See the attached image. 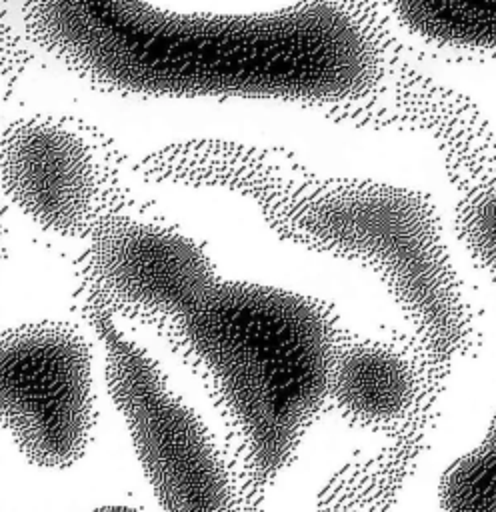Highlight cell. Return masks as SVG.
Segmentation results:
<instances>
[{"mask_svg":"<svg viewBox=\"0 0 496 512\" xmlns=\"http://www.w3.org/2000/svg\"><path fill=\"white\" fill-rule=\"evenodd\" d=\"M82 312L102 344L110 394L162 508H238L244 496L234 460L200 414L174 394L158 364L126 338L110 314L90 302H84Z\"/></svg>","mask_w":496,"mask_h":512,"instance_id":"cell-4","label":"cell"},{"mask_svg":"<svg viewBox=\"0 0 496 512\" xmlns=\"http://www.w3.org/2000/svg\"><path fill=\"white\" fill-rule=\"evenodd\" d=\"M94 142L54 120H24L0 138V182L38 226L80 236L108 216V174Z\"/></svg>","mask_w":496,"mask_h":512,"instance_id":"cell-7","label":"cell"},{"mask_svg":"<svg viewBox=\"0 0 496 512\" xmlns=\"http://www.w3.org/2000/svg\"><path fill=\"white\" fill-rule=\"evenodd\" d=\"M142 170L152 180L240 190L284 238L372 272L430 366L466 352L472 320L462 280L436 206L420 192L378 180L320 176L272 150L222 142L166 148L148 156Z\"/></svg>","mask_w":496,"mask_h":512,"instance_id":"cell-2","label":"cell"},{"mask_svg":"<svg viewBox=\"0 0 496 512\" xmlns=\"http://www.w3.org/2000/svg\"><path fill=\"white\" fill-rule=\"evenodd\" d=\"M456 230L496 286V168L474 176L462 192ZM438 498L442 508L454 512H496V414L480 444L444 470Z\"/></svg>","mask_w":496,"mask_h":512,"instance_id":"cell-9","label":"cell"},{"mask_svg":"<svg viewBox=\"0 0 496 512\" xmlns=\"http://www.w3.org/2000/svg\"><path fill=\"white\" fill-rule=\"evenodd\" d=\"M382 6L430 46L496 54V0H382Z\"/></svg>","mask_w":496,"mask_h":512,"instance_id":"cell-10","label":"cell"},{"mask_svg":"<svg viewBox=\"0 0 496 512\" xmlns=\"http://www.w3.org/2000/svg\"><path fill=\"white\" fill-rule=\"evenodd\" d=\"M422 372L418 352L372 340L344 338L332 366L330 404L360 426L400 422L418 402Z\"/></svg>","mask_w":496,"mask_h":512,"instance_id":"cell-8","label":"cell"},{"mask_svg":"<svg viewBox=\"0 0 496 512\" xmlns=\"http://www.w3.org/2000/svg\"><path fill=\"white\" fill-rule=\"evenodd\" d=\"M154 330L220 412L244 500L262 494L330 404L346 338L334 310L294 290L216 276Z\"/></svg>","mask_w":496,"mask_h":512,"instance_id":"cell-3","label":"cell"},{"mask_svg":"<svg viewBox=\"0 0 496 512\" xmlns=\"http://www.w3.org/2000/svg\"><path fill=\"white\" fill-rule=\"evenodd\" d=\"M78 260L84 302L152 328L180 314L218 274L204 246L162 224L104 216Z\"/></svg>","mask_w":496,"mask_h":512,"instance_id":"cell-6","label":"cell"},{"mask_svg":"<svg viewBox=\"0 0 496 512\" xmlns=\"http://www.w3.org/2000/svg\"><path fill=\"white\" fill-rule=\"evenodd\" d=\"M28 32L88 84L152 98L362 102L386 80L374 0L202 14L148 0H26Z\"/></svg>","mask_w":496,"mask_h":512,"instance_id":"cell-1","label":"cell"},{"mask_svg":"<svg viewBox=\"0 0 496 512\" xmlns=\"http://www.w3.org/2000/svg\"><path fill=\"white\" fill-rule=\"evenodd\" d=\"M94 422L90 344L74 324L38 320L0 332V428L32 464H76Z\"/></svg>","mask_w":496,"mask_h":512,"instance_id":"cell-5","label":"cell"}]
</instances>
